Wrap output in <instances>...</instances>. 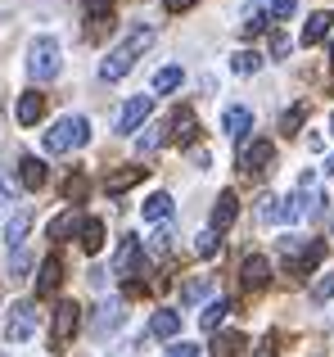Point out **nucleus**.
<instances>
[{"instance_id": "nucleus-47", "label": "nucleus", "mask_w": 334, "mask_h": 357, "mask_svg": "<svg viewBox=\"0 0 334 357\" xmlns=\"http://www.w3.org/2000/svg\"><path fill=\"white\" fill-rule=\"evenodd\" d=\"M330 127H334V118H330Z\"/></svg>"}, {"instance_id": "nucleus-20", "label": "nucleus", "mask_w": 334, "mask_h": 357, "mask_svg": "<svg viewBox=\"0 0 334 357\" xmlns=\"http://www.w3.org/2000/svg\"><path fill=\"white\" fill-rule=\"evenodd\" d=\"M172 208H176V204H172V195H167V190H154L150 199L141 204L145 222H167V218H172Z\"/></svg>"}, {"instance_id": "nucleus-17", "label": "nucleus", "mask_w": 334, "mask_h": 357, "mask_svg": "<svg viewBox=\"0 0 334 357\" xmlns=\"http://www.w3.org/2000/svg\"><path fill=\"white\" fill-rule=\"evenodd\" d=\"M330 32H334V14L330 9H317V14L308 18V27H303V45H321Z\"/></svg>"}, {"instance_id": "nucleus-42", "label": "nucleus", "mask_w": 334, "mask_h": 357, "mask_svg": "<svg viewBox=\"0 0 334 357\" xmlns=\"http://www.w3.org/2000/svg\"><path fill=\"white\" fill-rule=\"evenodd\" d=\"M163 5H167V14H185V9H194L199 0H163Z\"/></svg>"}, {"instance_id": "nucleus-37", "label": "nucleus", "mask_w": 334, "mask_h": 357, "mask_svg": "<svg viewBox=\"0 0 334 357\" xmlns=\"http://www.w3.org/2000/svg\"><path fill=\"white\" fill-rule=\"evenodd\" d=\"M303 118H308V105H294V109H289V114H285V118H280V131H285V136H294V131H299V127H303Z\"/></svg>"}, {"instance_id": "nucleus-39", "label": "nucleus", "mask_w": 334, "mask_h": 357, "mask_svg": "<svg viewBox=\"0 0 334 357\" xmlns=\"http://www.w3.org/2000/svg\"><path fill=\"white\" fill-rule=\"evenodd\" d=\"M167 357H199V344H190V340H176L172 349H167Z\"/></svg>"}, {"instance_id": "nucleus-16", "label": "nucleus", "mask_w": 334, "mask_h": 357, "mask_svg": "<svg viewBox=\"0 0 334 357\" xmlns=\"http://www.w3.org/2000/svg\"><path fill=\"white\" fill-rule=\"evenodd\" d=\"M18 122H23V127H36V122L45 118V96L41 91H27V96H18Z\"/></svg>"}, {"instance_id": "nucleus-11", "label": "nucleus", "mask_w": 334, "mask_h": 357, "mask_svg": "<svg viewBox=\"0 0 334 357\" xmlns=\"http://www.w3.org/2000/svg\"><path fill=\"white\" fill-rule=\"evenodd\" d=\"M321 258H326V240H308V244H303V253H294V258H289V271H294V276H312V271L321 267Z\"/></svg>"}, {"instance_id": "nucleus-15", "label": "nucleus", "mask_w": 334, "mask_h": 357, "mask_svg": "<svg viewBox=\"0 0 334 357\" xmlns=\"http://www.w3.org/2000/svg\"><path fill=\"white\" fill-rule=\"evenodd\" d=\"M167 131H172V140H181V145H194V136H199V122H194V109H176L172 122H167Z\"/></svg>"}, {"instance_id": "nucleus-24", "label": "nucleus", "mask_w": 334, "mask_h": 357, "mask_svg": "<svg viewBox=\"0 0 334 357\" xmlns=\"http://www.w3.org/2000/svg\"><path fill=\"white\" fill-rule=\"evenodd\" d=\"M77 240H81V249H86V253H100V249H104V222L86 218V222H81V231H77Z\"/></svg>"}, {"instance_id": "nucleus-9", "label": "nucleus", "mask_w": 334, "mask_h": 357, "mask_svg": "<svg viewBox=\"0 0 334 357\" xmlns=\"http://www.w3.org/2000/svg\"><path fill=\"white\" fill-rule=\"evenodd\" d=\"M271 158H276L271 140H248V145L239 149V167H244V172H262V167H271Z\"/></svg>"}, {"instance_id": "nucleus-2", "label": "nucleus", "mask_w": 334, "mask_h": 357, "mask_svg": "<svg viewBox=\"0 0 334 357\" xmlns=\"http://www.w3.org/2000/svg\"><path fill=\"white\" fill-rule=\"evenodd\" d=\"M86 140H90V122L81 114H68L45 131V154H72V149H81Z\"/></svg>"}, {"instance_id": "nucleus-27", "label": "nucleus", "mask_w": 334, "mask_h": 357, "mask_svg": "<svg viewBox=\"0 0 334 357\" xmlns=\"http://www.w3.org/2000/svg\"><path fill=\"white\" fill-rule=\"evenodd\" d=\"M208 289H212V276L185 280V285H181V303H199V298H208Z\"/></svg>"}, {"instance_id": "nucleus-23", "label": "nucleus", "mask_w": 334, "mask_h": 357, "mask_svg": "<svg viewBox=\"0 0 334 357\" xmlns=\"http://www.w3.org/2000/svg\"><path fill=\"white\" fill-rule=\"evenodd\" d=\"M27 231H32V213H14L9 227H5V244L18 253V249H23V240H27Z\"/></svg>"}, {"instance_id": "nucleus-12", "label": "nucleus", "mask_w": 334, "mask_h": 357, "mask_svg": "<svg viewBox=\"0 0 334 357\" xmlns=\"http://www.w3.org/2000/svg\"><path fill=\"white\" fill-rule=\"evenodd\" d=\"M18 181H23L27 190H41V185L50 181V167H45V158L23 154V158H18Z\"/></svg>"}, {"instance_id": "nucleus-26", "label": "nucleus", "mask_w": 334, "mask_h": 357, "mask_svg": "<svg viewBox=\"0 0 334 357\" xmlns=\"http://www.w3.org/2000/svg\"><path fill=\"white\" fill-rule=\"evenodd\" d=\"M244 344H248V340H244L239 331H221L212 349H217V357H239V353H244Z\"/></svg>"}, {"instance_id": "nucleus-40", "label": "nucleus", "mask_w": 334, "mask_h": 357, "mask_svg": "<svg viewBox=\"0 0 334 357\" xmlns=\"http://www.w3.org/2000/svg\"><path fill=\"white\" fill-rule=\"evenodd\" d=\"M267 23H271V18H267V9H262V14H253V18L244 23V36H257V32H262Z\"/></svg>"}, {"instance_id": "nucleus-8", "label": "nucleus", "mask_w": 334, "mask_h": 357, "mask_svg": "<svg viewBox=\"0 0 334 357\" xmlns=\"http://www.w3.org/2000/svg\"><path fill=\"white\" fill-rule=\"evenodd\" d=\"M239 285L253 289V294H257V289H267V285H271V262H267L262 253H248V258L239 262Z\"/></svg>"}, {"instance_id": "nucleus-13", "label": "nucleus", "mask_w": 334, "mask_h": 357, "mask_svg": "<svg viewBox=\"0 0 334 357\" xmlns=\"http://www.w3.org/2000/svg\"><path fill=\"white\" fill-rule=\"evenodd\" d=\"M221 131H226L230 140H244L248 131H253V114H248L244 105H230L226 114H221Z\"/></svg>"}, {"instance_id": "nucleus-33", "label": "nucleus", "mask_w": 334, "mask_h": 357, "mask_svg": "<svg viewBox=\"0 0 334 357\" xmlns=\"http://www.w3.org/2000/svg\"><path fill=\"white\" fill-rule=\"evenodd\" d=\"M230 68H235V73H244V77H248V73H257V68H262V54H257V50H235Z\"/></svg>"}, {"instance_id": "nucleus-7", "label": "nucleus", "mask_w": 334, "mask_h": 357, "mask_svg": "<svg viewBox=\"0 0 334 357\" xmlns=\"http://www.w3.org/2000/svg\"><path fill=\"white\" fill-rule=\"evenodd\" d=\"M150 114H154V96H132L122 105V114H118V131H122V136L141 131L145 122H150Z\"/></svg>"}, {"instance_id": "nucleus-30", "label": "nucleus", "mask_w": 334, "mask_h": 357, "mask_svg": "<svg viewBox=\"0 0 334 357\" xmlns=\"http://www.w3.org/2000/svg\"><path fill=\"white\" fill-rule=\"evenodd\" d=\"M299 14V0H267V18L271 23H289Z\"/></svg>"}, {"instance_id": "nucleus-44", "label": "nucleus", "mask_w": 334, "mask_h": 357, "mask_svg": "<svg viewBox=\"0 0 334 357\" xmlns=\"http://www.w3.org/2000/svg\"><path fill=\"white\" fill-rule=\"evenodd\" d=\"M9 195H14V185H9L5 176H0V204H9Z\"/></svg>"}, {"instance_id": "nucleus-5", "label": "nucleus", "mask_w": 334, "mask_h": 357, "mask_svg": "<svg viewBox=\"0 0 334 357\" xmlns=\"http://www.w3.org/2000/svg\"><path fill=\"white\" fill-rule=\"evenodd\" d=\"M32 335H36V303H32V298H23V303L9 307L5 340H9V344H23V340H32Z\"/></svg>"}, {"instance_id": "nucleus-19", "label": "nucleus", "mask_w": 334, "mask_h": 357, "mask_svg": "<svg viewBox=\"0 0 334 357\" xmlns=\"http://www.w3.org/2000/svg\"><path fill=\"white\" fill-rule=\"evenodd\" d=\"M150 335H159V340H176V335H181V312L159 307V312L150 317Z\"/></svg>"}, {"instance_id": "nucleus-46", "label": "nucleus", "mask_w": 334, "mask_h": 357, "mask_svg": "<svg viewBox=\"0 0 334 357\" xmlns=\"http://www.w3.org/2000/svg\"><path fill=\"white\" fill-rule=\"evenodd\" d=\"M330 59H334V41H330Z\"/></svg>"}, {"instance_id": "nucleus-6", "label": "nucleus", "mask_w": 334, "mask_h": 357, "mask_svg": "<svg viewBox=\"0 0 334 357\" xmlns=\"http://www.w3.org/2000/svg\"><path fill=\"white\" fill-rule=\"evenodd\" d=\"M141 271H145V244L136 236H122L113 253V276H141Z\"/></svg>"}, {"instance_id": "nucleus-32", "label": "nucleus", "mask_w": 334, "mask_h": 357, "mask_svg": "<svg viewBox=\"0 0 334 357\" xmlns=\"http://www.w3.org/2000/svg\"><path fill=\"white\" fill-rule=\"evenodd\" d=\"M86 9V23H109L113 18V0H81Z\"/></svg>"}, {"instance_id": "nucleus-3", "label": "nucleus", "mask_w": 334, "mask_h": 357, "mask_svg": "<svg viewBox=\"0 0 334 357\" xmlns=\"http://www.w3.org/2000/svg\"><path fill=\"white\" fill-rule=\"evenodd\" d=\"M59 68H63L59 41H54V36H36V41L27 45V73H32V82H50V77H59Z\"/></svg>"}, {"instance_id": "nucleus-41", "label": "nucleus", "mask_w": 334, "mask_h": 357, "mask_svg": "<svg viewBox=\"0 0 334 357\" xmlns=\"http://www.w3.org/2000/svg\"><path fill=\"white\" fill-rule=\"evenodd\" d=\"M271 54H276V59H285V54H289V36H285V32L271 36Z\"/></svg>"}, {"instance_id": "nucleus-48", "label": "nucleus", "mask_w": 334, "mask_h": 357, "mask_svg": "<svg viewBox=\"0 0 334 357\" xmlns=\"http://www.w3.org/2000/svg\"><path fill=\"white\" fill-rule=\"evenodd\" d=\"M0 357H5V353H0Z\"/></svg>"}, {"instance_id": "nucleus-28", "label": "nucleus", "mask_w": 334, "mask_h": 357, "mask_svg": "<svg viewBox=\"0 0 334 357\" xmlns=\"http://www.w3.org/2000/svg\"><path fill=\"white\" fill-rule=\"evenodd\" d=\"M159 145H163V127H145V136H136V154L141 158L159 154Z\"/></svg>"}, {"instance_id": "nucleus-10", "label": "nucleus", "mask_w": 334, "mask_h": 357, "mask_svg": "<svg viewBox=\"0 0 334 357\" xmlns=\"http://www.w3.org/2000/svg\"><path fill=\"white\" fill-rule=\"evenodd\" d=\"M63 285V262H59V253H45L41 258V267H36V294H54V289Z\"/></svg>"}, {"instance_id": "nucleus-35", "label": "nucleus", "mask_w": 334, "mask_h": 357, "mask_svg": "<svg viewBox=\"0 0 334 357\" xmlns=\"http://www.w3.org/2000/svg\"><path fill=\"white\" fill-rule=\"evenodd\" d=\"M312 298H317V303H326V298H334V271H321V276L312 280Z\"/></svg>"}, {"instance_id": "nucleus-22", "label": "nucleus", "mask_w": 334, "mask_h": 357, "mask_svg": "<svg viewBox=\"0 0 334 357\" xmlns=\"http://www.w3.org/2000/svg\"><path fill=\"white\" fill-rule=\"evenodd\" d=\"M226 312H230V298H212V303H203V312H199V326L208 335H217V326L226 321Z\"/></svg>"}, {"instance_id": "nucleus-21", "label": "nucleus", "mask_w": 334, "mask_h": 357, "mask_svg": "<svg viewBox=\"0 0 334 357\" xmlns=\"http://www.w3.org/2000/svg\"><path fill=\"white\" fill-rule=\"evenodd\" d=\"M145 172H150V167H122V172H109L104 176V190L109 195H122V190H132L136 181H145Z\"/></svg>"}, {"instance_id": "nucleus-38", "label": "nucleus", "mask_w": 334, "mask_h": 357, "mask_svg": "<svg viewBox=\"0 0 334 357\" xmlns=\"http://www.w3.org/2000/svg\"><path fill=\"white\" fill-rule=\"evenodd\" d=\"M150 249H154V253H167V249H172V231H167V227H159V231L150 236Z\"/></svg>"}, {"instance_id": "nucleus-25", "label": "nucleus", "mask_w": 334, "mask_h": 357, "mask_svg": "<svg viewBox=\"0 0 334 357\" xmlns=\"http://www.w3.org/2000/svg\"><path fill=\"white\" fill-rule=\"evenodd\" d=\"M81 222H86V218H81L77 208H68V213H59V218L50 222V231H45V236H50V240H68L72 231H81Z\"/></svg>"}, {"instance_id": "nucleus-1", "label": "nucleus", "mask_w": 334, "mask_h": 357, "mask_svg": "<svg viewBox=\"0 0 334 357\" xmlns=\"http://www.w3.org/2000/svg\"><path fill=\"white\" fill-rule=\"evenodd\" d=\"M150 45H154V27H150V23H141L122 45H113V50H109V59L100 63V77H104V82H122L127 73L136 68V59L150 50Z\"/></svg>"}, {"instance_id": "nucleus-4", "label": "nucleus", "mask_w": 334, "mask_h": 357, "mask_svg": "<svg viewBox=\"0 0 334 357\" xmlns=\"http://www.w3.org/2000/svg\"><path fill=\"white\" fill-rule=\"evenodd\" d=\"M77 331H81V307L72 303V298H63V303L50 312V349L63 353V349L72 344V335H77Z\"/></svg>"}, {"instance_id": "nucleus-14", "label": "nucleus", "mask_w": 334, "mask_h": 357, "mask_svg": "<svg viewBox=\"0 0 334 357\" xmlns=\"http://www.w3.org/2000/svg\"><path fill=\"white\" fill-rule=\"evenodd\" d=\"M235 213H239V199H235V190H221L217 195V204H212V231H226L230 222H235Z\"/></svg>"}, {"instance_id": "nucleus-45", "label": "nucleus", "mask_w": 334, "mask_h": 357, "mask_svg": "<svg viewBox=\"0 0 334 357\" xmlns=\"http://www.w3.org/2000/svg\"><path fill=\"white\" fill-rule=\"evenodd\" d=\"M326 172H330V176H334V154H330V158H326Z\"/></svg>"}, {"instance_id": "nucleus-36", "label": "nucleus", "mask_w": 334, "mask_h": 357, "mask_svg": "<svg viewBox=\"0 0 334 357\" xmlns=\"http://www.w3.org/2000/svg\"><path fill=\"white\" fill-rule=\"evenodd\" d=\"M27 271H32V253L18 249L14 258H9V276H14V280H27Z\"/></svg>"}, {"instance_id": "nucleus-34", "label": "nucleus", "mask_w": 334, "mask_h": 357, "mask_svg": "<svg viewBox=\"0 0 334 357\" xmlns=\"http://www.w3.org/2000/svg\"><path fill=\"white\" fill-rule=\"evenodd\" d=\"M86 190H90V181H86L81 172H72L68 181H63V199H72V204H81V199H86Z\"/></svg>"}, {"instance_id": "nucleus-18", "label": "nucleus", "mask_w": 334, "mask_h": 357, "mask_svg": "<svg viewBox=\"0 0 334 357\" xmlns=\"http://www.w3.org/2000/svg\"><path fill=\"white\" fill-rule=\"evenodd\" d=\"M122 326V298H104V303L95 307V335H109Z\"/></svg>"}, {"instance_id": "nucleus-31", "label": "nucleus", "mask_w": 334, "mask_h": 357, "mask_svg": "<svg viewBox=\"0 0 334 357\" xmlns=\"http://www.w3.org/2000/svg\"><path fill=\"white\" fill-rule=\"evenodd\" d=\"M181 77H185V73L176 68V63H172V68H159V77H154V96H167V91H176V86H181Z\"/></svg>"}, {"instance_id": "nucleus-43", "label": "nucleus", "mask_w": 334, "mask_h": 357, "mask_svg": "<svg viewBox=\"0 0 334 357\" xmlns=\"http://www.w3.org/2000/svg\"><path fill=\"white\" fill-rule=\"evenodd\" d=\"M253 357H280V353H276V344H271V340H262V344L253 349Z\"/></svg>"}, {"instance_id": "nucleus-29", "label": "nucleus", "mask_w": 334, "mask_h": 357, "mask_svg": "<svg viewBox=\"0 0 334 357\" xmlns=\"http://www.w3.org/2000/svg\"><path fill=\"white\" fill-rule=\"evenodd\" d=\"M194 253H199V258H217L221 253V240H217V231H199V236H194Z\"/></svg>"}]
</instances>
